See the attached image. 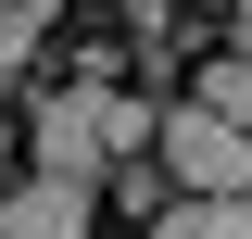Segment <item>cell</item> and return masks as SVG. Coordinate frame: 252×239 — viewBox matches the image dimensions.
Here are the masks:
<instances>
[{
	"instance_id": "1",
	"label": "cell",
	"mask_w": 252,
	"mask_h": 239,
	"mask_svg": "<svg viewBox=\"0 0 252 239\" xmlns=\"http://www.w3.org/2000/svg\"><path fill=\"white\" fill-rule=\"evenodd\" d=\"M126 151H152V101H126L114 76H76V89H51V101L26 114V164H38V177L101 189Z\"/></svg>"
},
{
	"instance_id": "2",
	"label": "cell",
	"mask_w": 252,
	"mask_h": 239,
	"mask_svg": "<svg viewBox=\"0 0 252 239\" xmlns=\"http://www.w3.org/2000/svg\"><path fill=\"white\" fill-rule=\"evenodd\" d=\"M152 151L177 189H252V126H227L215 101H177V114H152Z\"/></svg>"
},
{
	"instance_id": "3",
	"label": "cell",
	"mask_w": 252,
	"mask_h": 239,
	"mask_svg": "<svg viewBox=\"0 0 252 239\" xmlns=\"http://www.w3.org/2000/svg\"><path fill=\"white\" fill-rule=\"evenodd\" d=\"M0 239H101V202L76 177H0Z\"/></svg>"
},
{
	"instance_id": "4",
	"label": "cell",
	"mask_w": 252,
	"mask_h": 239,
	"mask_svg": "<svg viewBox=\"0 0 252 239\" xmlns=\"http://www.w3.org/2000/svg\"><path fill=\"white\" fill-rule=\"evenodd\" d=\"M139 239H252V189H177Z\"/></svg>"
},
{
	"instance_id": "5",
	"label": "cell",
	"mask_w": 252,
	"mask_h": 239,
	"mask_svg": "<svg viewBox=\"0 0 252 239\" xmlns=\"http://www.w3.org/2000/svg\"><path fill=\"white\" fill-rule=\"evenodd\" d=\"M189 101H215L227 126H252V51H215V63H202V89H189Z\"/></svg>"
},
{
	"instance_id": "6",
	"label": "cell",
	"mask_w": 252,
	"mask_h": 239,
	"mask_svg": "<svg viewBox=\"0 0 252 239\" xmlns=\"http://www.w3.org/2000/svg\"><path fill=\"white\" fill-rule=\"evenodd\" d=\"M51 13H63V0H0V76H13V63L51 38Z\"/></svg>"
},
{
	"instance_id": "7",
	"label": "cell",
	"mask_w": 252,
	"mask_h": 239,
	"mask_svg": "<svg viewBox=\"0 0 252 239\" xmlns=\"http://www.w3.org/2000/svg\"><path fill=\"white\" fill-rule=\"evenodd\" d=\"M0 177H13V126H0Z\"/></svg>"
}]
</instances>
